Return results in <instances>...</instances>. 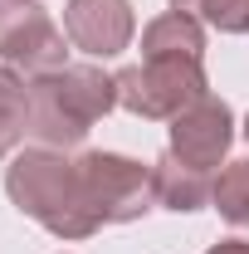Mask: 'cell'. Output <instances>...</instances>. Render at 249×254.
<instances>
[{
  "instance_id": "cell-1",
  "label": "cell",
  "mask_w": 249,
  "mask_h": 254,
  "mask_svg": "<svg viewBox=\"0 0 249 254\" xmlns=\"http://www.w3.org/2000/svg\"><path fill=\"white\" fill-rule=\"evenodd\" d=\"M5 195L20 215L44 225L54 240H93L98 215L88 210L83 195V176H78V157L59 152V147H25L5 166Z\"/></svg>"
},
{
  "instance_id": "cell-2",
  "label": "cell",
  "mask_w": 249,
  "mask_h": 254,
  "mask_svg": "<svg viewBox=\"0 0 249 254\" xmlns=\"http://www.w3.org/2000/svg\"><path fill=\"white\" fill-rule=\"evenodd\" d=\"M118 108V78L98 64H63L30 78V137L39 147L78 152L83 137Z\"/></svg>"
},
{
  "instance_id": "cell-3",
  "label": "cell",
  "mask_w": 249,
  "mask_h": 254,
  "mask_svg": "<svg viewBox=\"0 0 249 254\" xmlns=\"http://www.w3.org/2000/svg\"><path fill=\"white\" fill-rule=\"evenodd\" d=\"M113 78H118V108L147 123H171L210 93L205 59H142L118 68Z\"/></svg>"
},
{
  "instance_id": "cell-4",
  "label": "cell",
  "mask_w": 249,
  "mask_h": 254,
  "mask_svg": "<svg viewBox=\"0 0 249 254\" xmlns=\"http://www.w3.org/2000/svg\"><path fill=\"white\" fill-rule=\"evenodd\" d=\"M78 157V176H83V195L98 225H132L156 205V181L152 166L123 157V152H73Z\"/></svg>"
},
{
  "instance_id": "cell-5",
  "label": "cell",
  "mask_w": 249,
  "mask_h": 254,
  "mask_svg": "<svg viewBox=\"0 0 249 254\" xmlns=\"http://www.w3.org/2000/svg\"><path fill=\"white\" fill-rule=\"evenodd\" d=\"M68 54V34L49 20V10L39 0H0V64L25 68V73H49L63 68Z\"/></svg>"
},
{
  "instance_id": "cell-6",
  "label": "cell",
  "mask_w": 249,
  "mask_h": 254,
  "mask_svg": "<svg viewBox=\"0 0 249 254\" xmlns=\"http://www.w3.org/2000/svg\"><path fill=\"white\" fill-rule=\"evenodd\" d=\"M230 147H235V113H230L225 98L205 93L200 103H190L181 118H171V142H166L171 157H181V161L215 176V166L225 161Z\"/></svg>"
},
{
  "instance_id": "cell-7",
  "label": "cell",
  "mask_w": 249,
  "mask_h": 254,
  "mask_svg": "<svg viewBox=\"0 0 249 254\" xmlns=\"http://www.w3.org/2000/svg\"><path fill=\"white\" fill-rule=\"evenodd\" d=\"M63 34L88 59H113L137 34L132 0H68L63 5Z\"/></svg>"
},
{
  "instance_id": "cell-8",
  "label": "cell",
  "mask_w": 249,
  "mask_h": 254,
  "mask_svg": "<svg viewBox=\"0 0 249 254\" xmlns=\"http://www.w3.org/2000/svg\"><path fill=\"white\" fill-rule=\"evenodd\" d=\"M152 181H156V205L176 210V215H190V210H205L210 205V190H215V176L190 166V161L161 152L152 161Z\"/></svg>"
},
{
  "instance_id": "cell-9",
  "label": "cell",
  "mask_w": 249,
  "mask_h": 254,
  "mask_svg": "<svg viewBox=\"0 0 249 254\" xmlns=\"http://www.w3.org/2000/svg\"><path fill=\"white\" fill-rule=\"evenodd\" d=\"M142 59H205V25L181 10L156 15L142 30Z\"/></svg>"
},
{
  "instance_id": "cell-10",
  "label": "cell",
  "mask_w": 249,
  "mask_h": 254,
  "mask_svg": "<svg viewBox=\"0 0 249 254\" xmlns=\"http://www.w3.org/2000/svg\"><path fill=\"white\" fill-rule=\"evenodd\" d=\"M20 137H30V83L0 64V161L15 152Z\"/></svg>"
},
{
  "instance_id": "cell-11",
  "label": "cell",
  "mask_w": 249,
  "mask_h": 254,
  "mask_svg": "<svg viewBox=\"0 0 249 254\" xmlns=\"http://www.w3.org/2000/svg\"><path fill=\"white\" fill-rule=\"evenodd\" d=\"M210 205L220 210V220L249 225V161H225V171L215 176Z\"/></svg>"
},
{
  "instance_id": "cell-12",
  "label": "cell",
  "mask_w": 249,
  "mask_h": 254,
  "mask_svg": "<svg viewBox=\"0 0 249 254\" xmlns=\"http://www.w3.org/2000/svg\"><path fill=\"white\" fill-rule=\"evenodd\" d=\"M171 10L195 15L200 25L220 34H245L249 30V0H171Z\"/></svg>"
},
{
  "instance_id": "cell-13",
  "label": "cell",
  "mask_w": 249,
  "mask_h": 254,
  "mask_svg": "<svg viewBox=\"0 0 249 254\" xmlns=\"http://www.w3.org/2000/svg\"><path fill=\"white\" fill-rule=\"evenodd\" d=\"M205 254H249V240H220V245H210Z\"/></svg>"
},
{
  "instance_id": "cell-14",
  "label": "cell",
  "mask_w": 249,
  "mask_h": 254,
  "mask_svg": "<svg viewBox=\"0 0 249 254\" xmlns=\"http://www.w3.org/2000/svg\"><path fill=\"white\" fill-rule=\"evenodd\" d=\"M245 137H249V123H245Z\"/></svg>"
}]
</instances>
